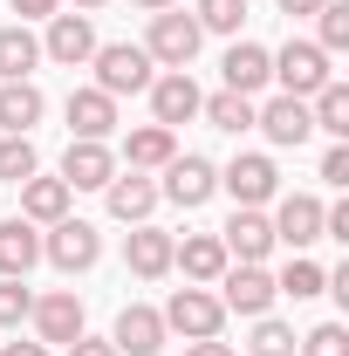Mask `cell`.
I'll use <instances>...</instances> for the list:
<instances>
[{
  "label": "cell",
  "mask_w": 349,
  "mask_h": 356,
  "mask_svg": "<svg viewBox=\"0 0 349 356\" xmlns=\"http://www.w3.org/2000/svg\"><path fill=\"white\" fill-rule=\"evenodd\" d=\"M96 89L103 96H137V89H151V55H144V42H96Z\"/></svg>",
  "instance_id": "obj_1"
},
{
  "label": "cell",
  "mask_w": 349,
  "mask_h": 356,
  "mask_svg": "<svg viewBox=\"0 0 349 356\" xmlns=\"http://www.w3.org/2000/svg\"><path fill=\"white\" fill-rule=\"evenodd\" d=\"M199 21L192 14H172V7H158L151 14V35H144V55L158 62V69H192V55H199Z\"/></svg>",
  "instance_id": "obj_2"
},
{
  "label": "cell",
  "mask_w": 349,
  "mask_h": 356,
  "mask_svg": "<svg viewBox=\"0 0 349 356\" xmlns=\"http://www.w3.org/2000/svg\"><path fill=\"white\" fill-rule=\"evenodd\" d=\"M267 62H274V76H281V96H302V103L322 83H336V76H329V55L315 42H288L281 55H267Z\"/></svg>",
  "instance_id": "obj_3"
},
{
  "label": "cell",
  "mask_w": 349,
  "mask_h": 356,
  "mask_svg": "<svg viewBox=\"0 0 349 356\" xmlns=\"http://www.w3.org/2000/svg\"><path fill=\"white\" fill-rule=\"evenodd\" d=\"M213 192H219V165H213V158H199V151L172 158V165H165V185H158V199H172V206H185V213L206 206Z\"/></svg>",
  "instance_id": "obj_4"
},
{
  "label": "cell",
  "mask_w": 349,
  "mask_h": 356,
  "mask_svg": "<svg viewBox=\"0 0 349 356\" xmlns=\"http://www.w3.org/2000/svg\"><path fill=\"white\" fill-rule=\"evenodd\" d=\"M42 254L62 267V274H83V267L103 261V233H96L89 220H55V226H48V240H42Z\"/></svg>",
  "instance_id": "obj_5"
},
{
  "label": "cell",
  "mask_w": 349,
  "mask_h": 356,
  "mask_svg": "<svg viewBox=\"0 0 349 356\" xmlns=\"http://www.w3.org/2000/svg\"><path fill=\"white\" fill-rule=\"evenodd\" d=\"M165 329H178V336H192V343H206V336H219V322H226V309H219V295H206V288H178L172 302H165Z\"/></svg>",
  "instance_id": "obj_6"
},
{
  "label": "cell",
  "mask_w": 349,
  "mask_h": 356,
  "mask_svg": "<svg viewBox=\"0 0 349 356\" xmlns=\"http://www.w3.org/2000/svg\"><path fill=\"white\" fill-rule=\"evenodd\" d=\"M219 309H233V315H267L274 309V274H267L261 261H240V267H226L219 274Z\"/></svg>",
  "instance_id": "obj_7"
},
{
  "label": "cell",
  "mask_w": 349,
  "mask_h": 356,
  "mask_svg": "<svg viewBox=\"0 0 349 356\" xmlns=\"http://www.w3.org/2000/svg\"><path fill=\"white\" fill-rule=\"evenodd\" d=\"M199 83H192V69H165V76H151V117L165 124V131H178V124H192L199 117Z\"/></svg>",
  "instance_id": "obj_8"
},
{
  "label": "cell",
  "mask_w": 349,
  "mask_h": 356,
  "mask_svg": "<svg viewBox=\"0 0 349 356\" xmlns=\"http://www.w3.org/2000/svg\"><path fill=\"white\" fill-rule=\"evenodd\" d=\"M219 185L233 192V206H267V199L281 192V172H274V158H261V151H240V158L219 172Z\"/></svg>",
  "instance_id": "obj_9"
},
{
  "label": "cell",
  "mask_w": 349,
  "mask_h": 356,
  "mask_svg": "<svg viewBox=\"0 0 349 356\" xmlns=\"http://www.w3.org/2000/svg\"><path fill=\"white\" fill-rule=\"evenodd\" d=\"M254 131H267V144H281V151H302L315 137V117H308L302 96H274L267 110H254Z\"/></svg>",
  "instance_id": "obj_10"
},
{
  "label": "cell",
  "mask_w": 349,
  "mask_h": 356,
  "mask_svg": "<svg viewBox=\"0 0 349 356\" xmlns=\"http://www.w3.org/2000/svg\"><path fill=\"white\" fill-rule=\"evenodd\" d=\"M267 226H274V240H288L295 254H308V247L322 240V199H315V192H288Z\"/></svg>",
  "instance_id": "obj_11"
},
{
  "label": "cell",
  "mask_w": 349,
  "mask_h": 356,
  "mask_svg": "<svg viewBox=\"0 0 349 356\" xmlns=\"http://www.w3.org/2000/svg\"><path fill=\"white\" fill-rule=\"evenodd\" d=\"M42 55H48V62H62V69H83L89 55H96V28H89V14H48Z\"/></svg>",
  "instance_id": "obj_12"
},
{
  "label": "cell",
  "mask_w": 349,
  "mask_h": 356,
  "mask_svg": "<svg viewBox=\"0 0 349 356\" xmlns=\"http://www.w3.org/2000/svg\"><path fill=\"white\" fill-rule=\"evenodd\" d=\"M110 350L117 356H158L165 350V315L144 309V302H131V309L117 315V329H110Z\"/></svg>",
  "instance_id": "obj_13"
},
{
  "label": "cell",
  "mask_w": 349,
  "mask_h": 356,
  "mask_svg": "<svg viewBox=\"0 0 349 356\" xmlns=\"http://www.w3.org/2000/svg\"><path fill=\"white\" fill-rule=\"evenodd\" d=\"M28 322H35V336H42V343H76V336H83V302H76V288L42 295V302L28 309Z\"/></svg>",
  "instance_id": "obj_14"
},
{
  "label": "cell",
  "mask_w": 349,
  "mask_h": 356,
  "mask_svg": "<svg viewBox=\"0 0 349 356\" xmlns=\"http://www.w3.org/2000/svg\"><path fill=\"white\" fill-rule=\"evenodd\" d=\"M110 178H117L110 144H89V137H76V144H69V158H62V185H69V192H103Z\"/></svg>",
  "instance_id": "obj_15"
},
{
  "label": "cell",
  "mask_w": 349,
  "mask_h": 356,
  "mask_svg": "<svg viewBox=\"0 0 349 356\" xmlns=\"http://www.w3.org/2000/svg\"><path fill=\"white\" fill-rule=\"evenodd\" d=\"M172 267H185V281H219L226 267H233V254L219 247V233H185V240H172Z\"/></svg>",
  "instance_id": "obj_16"
},
{
  "label": "cell",
  "mask_w": 349,
  "mask_h": 356,
  "mask_svg": "<svg viewBox=\"0 0 349 356\" xmlns=\"http://www.w3.org/2000/svg\"><path fill=\"white\" fill-rule=\"evenodd\" d=\"M219 247L240 254V261H267V254H274V226H267V213H261V206H233V220H226V233H219Z\"/></svg>",
  "instance_id": "obj_17"
},
{
  "label": "cell",
  "mask_w": 349,
  "mask_h": 356,
  "mask_svg": "<svg viewBox=\"0 0 349 356\" xmlns=\"http://www.w3.org/2000/svg\"><path fill=\"white\" fill-rule=\"evenodd\" d=\"M42 261V233H35V220H0V274L7 281H28V267Z\"/></svg>",
  "instance_id": "obj_18"
},
{
  "label": "cell",
  "mask_w": 349,
  "mask_h": 356,
  "mask_svg": "<svg viewBox=\"0 0 349 356\" xmlns=\"http://www.w3.org/2000/svg\"><path fill=\"white\" fill-rule=\"evenodd\" d=\"M69 131L89 137V144H103V137L117 131V96H103V89H69Z\"/></svg>",
  "instance_id": "obj_19"
},
{
  "label": "cell",
  "mask_w": 349,
  "mask_h": 356,
  "mask_svg": "<svg viewBox=\"0 0 349 356\" xmlns=\"http://www.w3.org/2000/svg\"><path fill=\"white\" fill-rule=\"evenodd\" d=\"M103 199H110V213H117L124 226H144L151 206H158V185H151L144 172H117L110 185H103Z\"/></svg>",
  "instance_id": "obj_20"
},
{
  "label": "cell",
  "mask_w": 349,
  "mask_h": 356,
  "mask_svg": "<svg viewBox=\"0 0 349 356\" xmlns=\"http://www.w3.org/2000/svg\"><path fill=\"white\" fill-rule=\"evenodd\" d=\"M219 69H226V89H233V96H254V89L274 83V62H267V48H261V42H233Z\"/></svg>",
  "instance_id": "obj_21"
},
{
  "label": "cell",
  "mask_w": 349,
  "mask_h": 356,
  "mask_svg": "<svg viewBox=\"0 0 349 356\" xmlns=\"http://www.w3.org/2000/svg\"><path fill=\"white\" fill-rule=\"evenodd\" d=\"M124 261H131L137 281H158V274H172V233H158V226H137L131 240H124Z\"/></svg>",
  "instance_id": "obj_22"
},
{
  "label": "cell",
  "mask_w": 349,
  "mask_h": 356,
  "mask_svg": "<svg viewBox=\"0 0 349 356\" xmlns=\"http://www.w3.org/2000/svg\"><path fill=\"white\" fill-rule=\"evenodd\" d=\"M42 110H48V103H42L35 83H0V131H7V137H28L35 124H42Z\"/></svg>",
  "instance_id": "obj_23"
},
{
  "label": "cell",
  "mask_w": 349,
  "mask_h": 356,
  "mask_svg": "<svg viewBox=\"0 0 349 356\" xmlns=\"http://www.w3.org/2000/svg\"><path fill=\"white\" fill-rule=\"evenodd\" d=\"M21 220H35V226H55V220H69V185L62 178H28L21 185Z\"/></svg>",
  "instance_id": "obj_24"
},
{
  "label": "cell",
  "mask_w": 349,
  "mask_h": 356,
  "mask_svg": "<svg viewBox=\"0 0 349 356\" xmlns=\"http://www.w3.org/2000/svg\"><path fill=\"white\" fill-rule=\"evenodd\" d=\"M124 158H131V172H165L178 158V137L165 131V124H144V131L124 137Z\"/></svg>",
  "instance_id": "obj_25"
},
{
  "label": "cell",
  "mask_w": 349,
  "mask_h": 356,
  "mask_svg": "<svg viewBox=\"0 0 349 356\" xmlns=\"http://www.w3.org/2000/svg\"><path fill=\"white\" fill-rule=\"evenodd\" d=\"M35 62H42V42L28 35V21L21 28H0V83H28Z\"/></svg>",
  "instance_id": "obj_26"
},
{
  "label": "cell",
  "mask_w": 349,
  "mask_h": 356,
  "mask_svg": "<svg viewBox=\"0 0 349 356\" xmlns=\"http://www.w3.org/2000/svg\"><path fill=\"white\" fill-rule=\"evenodd\" d=\"M199 117L213 124V131H254V96H233V89H219V96H206L199 103Z\"/></svg>",
  "instance_id": "obj_27"
},
{
  "label": "cell",
  "mask_w": 349,
  "mask_h": 356,
  "mask_svg": "<svg viewBox=\"0 0 349 356\" xmlns=\"http://www.w3.org/2000/svg\"><path fill=\"white\" fill-rule=\"evenodd\" d=\"M308 117H315V131L349 137V89L343 83H322L315 96H308Z\"/></svg>",
  "instance_id": "obj_28"
},
{
  "label": "cell",
  "mask_w": 349,
  "mask_h": 356,
  "mask_svg": "<svg viewBox=\"0 0 349 356\" xmlns=\"http://www.w3.org/2000/svg\"><path fill=\"white\" fill-rule=\"evenodd\" d=\"M35 172H42V151H35L28 137H0V178H7V185H28Z\"/></svg>",
  "instance_id": "obj_29"
},
{
  "label": "cell",
  "mask_w": 349,
  "mask_h": 356,
  "mask_svg": "<svg viewBox=\"0 0 349 356\" xmlns=\"http://www.w3.org/2000/svg\"><path fill=\"white\" fill-rule=\"evenodd\" d=\"M315 21H322L315 48H322V55H343V48H349V0H322V7H315Z\"/></svg>",
  "instance_id": "obj_30"
},
{
  "label": "cell",
  "mask_w": 349,
  "mask_h": 356,
  "mask_svg": "<svg viewBox=\"0 0 349 356\" xmlns=\"http://www.w3.org/2000/svg\"><path fill=\"white\" fill-rule=\"evenodd\" d=\"M199 35H240V21H247V0H199Z\"/></svg>",
  "instance_id": "obj_31"
},
{
  "label": "cell",
  "mask_w": 349,
  "mask_h": 356,
  "mask_svg": "<svg viewBox=\"0 0 349 356\" xmlns=\"http://www.w3.org/2000/svg\"><path fill=\"white\" fill-rule=\"evenodd\" d=\"M322 281H329V274H322L315 261H302V254H295V261L281 267V281H274V295H295V302H308V295H322Z\"/></svg>",
  "instance_id": "obj_32"
},
{
  "label": "cell",
  "mask_w": 349,
  "mask_h": 356,
  "mask_svg": "<svg viewBox=\"0 0 349 356\" xmlns=\"http://www.w3.org/2000/svg\"><path fill=\"white\" fill-rule=\"evenodd\" d=\"M254 356H295V329L288 322H274V315H254Z\"/></svg>",
  "instance_id": "obj_33"
},
{
  "label": "cell",
  "mask_w": 349,
  "mask_h": 356,
  "mask_svg": "<svg viewBox=\"0 0 349 356\" xmlns=\"http://www.w3.org/2000/svg\"><path fill=\"white\" fill-rule=\"evenodd\" d=\"M302 356H349V329H343V322L308 329V336H302Z\"/></svg>",
  "instance_id": "obj_34"
},
{
  "label": "cell",
  "mask_w": 349,
  "mask_h": 356,
  "mask_svg": "<svg viewBox=\"0 0 349 356\" xmlns=\"http://www.w3.org/2000/svg\"><path fill=\"white\" fill-rule=\"evenodd\" d=\"M28 309H35V295H28V281H7V274H0V329H14V322H28Z\"/></svg>",
  "instance_id": "obj_35"
},
{
  "label": "cell",
  "mask_w": 349,
  "mask_h": 356,
  "mask_svg": "<svg viewBox=\"0 0 349 356\" xmlns=\"http://www.w3.org/2000/svg\"><path fill=\"white\" fill-rule=\"evenodd\" d=\"M322 185H349V144H329L322 151Z\"/></svg>",
  "instance_id": "obj_36"
},
{
  "label": "cell",
  "mask_w": 349,
  "mask_h": 356,
  "mask_svg": "<svg viewBox=\"0 0 349 356\" xmlns=\"http://www.w3.org/2000/svg\"><path fill=\"white\" fill-rule=\"evenodd\" d=\"M69 356H117V350H110V343H103V336H89V329H83V336H76V343H69Z\"/></svg>",
  "instance_id": "obj_37"
},
{
  "label": "cell",
  "mask_w": 349,
  "mask_h": 356,
  "mask_svg": "<svg viewBox=\"0 0 349 356\" xmlns=\"http://www.w3.org/2000/svg\"><path fill=\"white\" fill-rule=\"evenodd\" d=\"M55 7H62V0H14V14H21V21H48Z\"/></svg>",
  "instance_id": "obj_38"
},
{
  "label": "cell",
  "mask_w": 349,
  "mask_h": 356,
  "mask_svg": "<svg viewBox=\"0 0 349 356\" xmlns=\"http://www.w3.org/2000/svg\"><path fill=\"white\" fill-rule=\"evenodd\" d=\"M185 356H233V343H219V336H206V343H192Z\"/></svg>",
  "instance_id": "obj_39"
},
{
  "label": "cell",
  "mask_w": 349,
  "mask_h": 356,
  "mask_svg": "<svg viewBox=\"0 0 349 356\" xmlns=\"http://www.w3.org/2000/svg\"><path fill=\"white\" fill-rule=\"evenodd\" d=\"M274 7H281V14H288V21H295V14H315V7H322V0H274Z\"/></svg>",
  "instance_id": "obj_40"
},
{
  "label": "cell",
  "mask_w": 349,
  "mask_h": 356,
  "mask_svg": "<svg viewBox=\"0 0 349 356\" xmlns=\"http://www.w3.org/2000/svg\"><path fill=\"white\" fill-rule=\"evenodd\" d=\"M0 356H48V343H7Z\"/></svg>",
  "instance_id": "obj_41"
},
{
  "label": "cell",
  "mask_w": 349,
  "mask_h": 356,
  "mask_svg": "<svg viewBox=\"0 0 349 356\" xmlns=\"http://www.w3.org/2000/svg\"><path fill=\"white\" fill-rule=\"evenodd\" d=\"M137 7H151V14H158V7H172V0H137Z\"/></svg>",
  "instance_id": "obj_42"
},
{
  "label": "cell",
  "mask_w": 349,
  "mask_h": 356,
  "mask_svg": "<svg viewBox=\"0 0 349 356\" xmlns=\"http://www.w3.org/2000/svg\"><path fill=\"white\" fill-rule=\"evenodd\" d=\"M89 7H103V0H76V14H89Z\"/></svg>",
  "instance_id": "obj_43"
}]
</instances>
